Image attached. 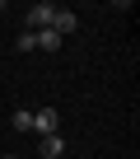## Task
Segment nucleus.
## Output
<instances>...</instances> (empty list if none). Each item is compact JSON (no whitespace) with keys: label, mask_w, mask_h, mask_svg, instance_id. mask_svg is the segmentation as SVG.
<instances>
[{"label":"nucleus","mask_w":140,"mask_h":159,"mask_svg":"<svg viewBox=\"0 0 140 159\" xmlns=\"http://www.w3.org/2000/svg\"><path fill=\"white\" fill-rule=\"evenodd\" d=\"M75 28H80V14H75V10H61V5H56V19H51V33H61V38H65V33H75Z\"/></svg>","instance_id":"nucleus-3"},{"label":"nucleus","mask_w":140,"mask_h":159,"mask_svg":"<svg viewBox=\"0 0 140 159\" xmlns=\"http://www.w3.org/2000/svg\"><path fill=\"white\" fill-rule=\"evenodd\" d=\"M37 154H42V159H61V154H65V140H61V136H42Z\"/></svg>","instance_id":"nucleus-4"},{"label":"nucleus","mask_w":140,"mask_h":159,"mask_svg":"<svg viewBox=\"0 0 140 159\" xmlns=\"http://www.w3.org/2000/svg\"><path fill=\"white\" fill-rule=\"evenodd\" d=\"M14 131H33V112H28V108L14 112Z\"/></svg>","instance_id":"nucleus-6"},{"label":"nucleus","mask_w":140,"mask_h":159,"mask_svg":"<svg viewBox=\"0 0 140 159\" xmlns=\"http://www.w3.org/2000/svg\"><path fill=\"white\" fill-rule=\"evenodd\" d=\"M14 47H19V52H37V42H33V33H28V28L19 33V42H14Z\"/></svg>","instance_id":"nucleus-7"},{"label":"nucleus","mask_w":140,"mask_h":159,"mask_svg":"<svg viewBox=\"0 0 140 159\" xmlns=\"http://www.w3.org/2000/svg\"><path fill=\"white\" fill-rule=\"evenodd\" d=\"M33 42H37L42 52H61V33H51V28H42V33H33Z\"/></svg>","instance_id":"nucleus-5"},{"label":"nucleus","mask_w":140,"mask_h":159,"mask_svg":"<svg viewBox=\"0 0 140 159\" xmlns=\"http://www.w3.org/2000/svg\"><path fill=\"white\" fill-rule=\"evenodd\" d=\"M28 19V33H42V28H51V19H56V5H47V0H37V5L24 14Z\"/></svg>","instance_id":"nucleus-1"},{"label":"nucleus","mask_w":140,"mask_h":159,"mask_svg":"<svg viewBox=\"0 0 140 159\" xmlns=\"http://www.w3.org/2000/svg\"><path fill=\"white\" fill-rule=\"evenodd\" d=\"M0 10H5V0H0Z\"/></svg>","instance_id":"nucleus-9"},{"label":"nucleus","mask_w":140,"mask_h":159,"mask_svg":"<svg viewBox=\"0 0 140 159\" xmlns=\"http://www.w3.org/2000/svg\"><path fill=\"white\" fill-rule=\"evenodd\" d=\"M5 159H19V154H5Z\"/></svg>","instance_id":"nucleus-8"},{"label":"nucleus","mask_w":140,"mask_h":159,"mask_svg":"<svg viewBox=\"0 0 140 159\" xmlns=\"http://www.w3.org/2000/svg\"><path fill=\"white\" fill-rule=\"evenodd\" d=\"M56 126H61L56 108H37V112H33V131H37V136H56Z\"/></svg>","instance_id":"nucleus-2"}]
</instances>
